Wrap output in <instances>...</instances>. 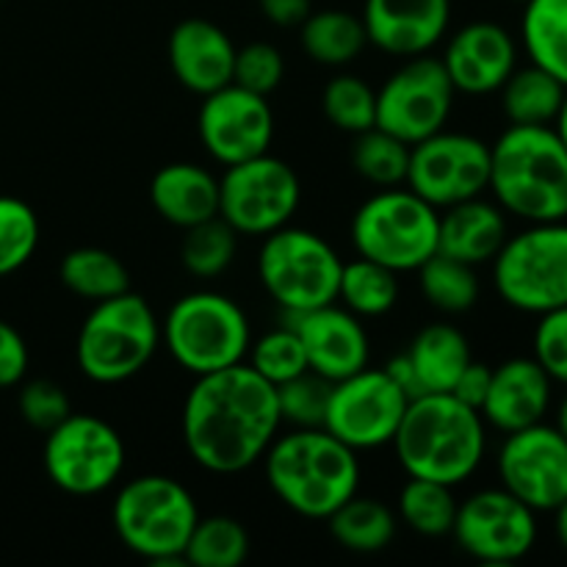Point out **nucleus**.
<instances>
[{"instance_id":"obj_1","label":"nucleus","mask_w":567,"mask_h":567,"mask_svg":"<svg viewBox=\"0 0 567 567\" xmlns=\"http://www.w3.org/2000/svg\"><path fill=\"white\" fill-rule=\"evenodd\" d=\"M280 424L275 385L238 363L197 377L183 402L181 432L199 468L230 476L264 460Z\"/></svg>"},{"instance_id":"obj_2","label":"nucleus","mask_w":567,"mask_h":567,"mask_svg":"<svg viewBox=\"0 0 567 567\" xmlns=\"http://www.w3.org/2000/svg\"><path fill=\"white\" fill-rule=\"evenodd\" d=\"M393 449L408 476L457 487L485 460L487 426L454 393H424L404 410Z\"/></svg>"},{"instance_id":"obj_3","label":"nucleus","mask_w":567,"mask_h":567,"mask_svg":"<svg viewBox=\"0 0 567 567\" xmlns=\"http://www.w3.org/2000/svg\"><path fill=\"white\" fill-rule=\"evenodd\" d=\"M487 192L526 225L567 219V147L554 125H509L491 144Z\"/></svg>"},{"instance_id":"obj_4","label":"nucleus","mask_w":567,"mask_h":567,"mask_svg":"<svg viewBox=\"0 0 567 567\" xmlns=\"http://www.w3.org/2000/svg\"><path fill=\"white\" fill-rule=\"evenodd\" d=\"M264 468L271 493L310 520H327L360 487L358 452L324 426L277 435L266 449Z\"/></svg>"},{"instance_id":"obj_5","label":"nucleus","mask_w":567,"mask_h":567,"mask_svg":"<svg viewBox=\"0 0 567 567\" xmlns=\"http://www.w3.org/2000/svg\"><path fill=\"white\" fill-rule=\"evenodd\" d=\"M161 347V321L138 293L94 302L75 341L78 369L97 385H120L147 369Z\"/></svg>"},{"instance_id":"obj_6","label":"nucleus","mask_w":567,"mask_h":567,"mask_svg":"<svg viewBox=\"0 0 567 567\" xmlns=\"http://www.w3.org/2000/svg\"><path fill=\"white\" fill-rule=\"evenodd\" d=\"M114 532L127 551L158 565L183 563V551L199 520L186 485L172 476L147 474L127 482L111 507Z\"/></svg>"},{"instance_id":"obj_7","label":"nucleus","mask_w":567,"mask_h":567,"mask_svg":"<svg viewBox=\"0 0 567 567\" xmlns=\"http://www.w3.org/2000/svg\"><path fill=\"white\" fill-rule=\"evenodd\" d=\"M161 343L183 371L203 377L244 363L252 330L236 299L216 291H192L177 299L161 321Z\"/></svg>"},{"instance_id":"obj_8","label":"nucleus","mask_w":567,"mask_h":567,"mask_svg":"<svg viewBox=\"0 0 567 567\" xmlns=\"http://www.w3.org/2000/svg\"><path fill=\"white\" fill-rule=\"evenodd\" d=\"M493 286L518 313L543 316L567 308V219L537 221L507 236L493 258Z\"/></svg>"},{"instance_id":"obj_9","label":"nucleus","mask_w":567,"mask_h":567,"mask_svg":"<svg viewBox=\"0 0 567 567\" xmlns=\"http://www.w3.org/2000/svg\"><path fill=\"white\" fill-rule=\"evenodd\" d=\"M437 208L410 188H382L354 214V252L396 275L419 271L437 252Z\"/></svg>"},{"instance_id":"obj_10","label":"nucleus","mask_w":567,"mask_h":567,"mask_svg":"<svg viewBox=\"0 0 567 567\" xmlns=\"http://www.w3.org/2000/svg\"><path fill=\"white\" fill-rule=\"evenodd\" d=\"M341 269V255L319 233L286 225L264 236L258 277L288 316L336 302Z\"/></svg>"},{"instance_id":"obj_11","label":"nucleus","mask_w":567,"mask_h":567,"mask_svg":"<svg viewBox=\"0 0 567 567\" xmlns=\"http://www.w3.org/2000/svg\"><path fill=\"white\" fill-rule=\"evenodd\" d=\"M44 435V471L59 491L70 496H97L122 476L125 441L109 421L70 413Z\"/></svg>"},{"instance_id":"obj_12","label":"nucleus","mask_w":567,"mask_h":567,"mask_svg":"<svg viewBox=\"0 0 567 567\" xmlns=\"http://www.w3.org/2000/svg\"><path fill=\"white\" fill-rule=\"evenodd\" d=\"M302 199L299 177L286 161L264 153L225 166L219 177V216L238 236H269L293 219Z\"/></svg>"},{"instance_id":"obj_13","label":"nucleus","mask_w":567,"mask_h":567,"mask_svg":"<svg viewBox=\"0 0 567 567\" xmlns=\"http://www.w3.org/2000/svg\"><path fill=\"white\" fill-rule=\"evenodd\" d=\"M454 94L441 59L413 55L377 89V127L413 147L446 127Z\"/></svg>"},{"instance_id":"obj_14","label":"nucleus","mask_w":567,"mask_h":567,"mask_svg":"<svg viewBox=\"0 0 567 567\" xmlns=\"http://www.w3.org/2000/svg\"><path fill=\"white\" fill-rule=\"evenodd\" d=\"M410 399L385 369H360L347 380L332 382L324 430L354 452L393 443Z\"/></svg>"},{"instance_id":"obj_15","label":"nucleus","mask_w":567,"mask_h":567,"mask_svg":"<svg viewBox=\"0 0 567 567\" xmlns=\"http://www.w3.org/2000/svg\"><path fill=\"white\" fill-rule=\"evenodd\" d=\"M491 181V144L471 133L437 131L435 136L410 147L408 188L432 208L482 197Z\"/></svg>"},{"instance_id":"obj_16","label":"nucleus","mask_w":567,"mask_h":567,"mask_svg":"<svg viewBox=\"0 0 567 567\" xmlns=\"http://www.w3.org/2000/svg\"><path fill=\"white\" fill-rule=\"evenodd\" d=\"M452 535L476 563L513 565L537 546V513L504 487H487L460 504Z\"/></svg>"},{"instance_id":"obj_17","label":"nucleus","mask_w":567,"mask_h":567,"mask_svg":"<svg viewBox=\"0 0 567 567\" xmlns=\"http://www.w3.org/2000/svg\"><path fill=\"white\" fill-rule=\"evenodd\" d=\"M496 468L504 491L535 513H554L567 502V437L554 424L540 421L509 432Z\"/></svg>"},{"instance_id":"obj_18","label":"nucleus","mask_w":567,"mask_h":567,"mask_svg":"<svg viewBox=\"0 0 567 567\" xmlns=\"http://www.w3.org/2000/svg\"><path fill=\"white\" fill-rule=\"evenodd\" d=\"M197 131L205 153L221 166H233L269 153L275 138V114L264 94L227 83L203 97Z\"/></svg>"},{"instance_id":"obj_19","label":"nucleus","mask_w":567,"mask_h":567,"mask_svg":"<svg viewBox=\"0 0 567 567\" xmlns=\"http://www.w3.org/2000/svg\"><path fill=\"white\" fill-rule=\"evenodd\" d=\"M441 61L457 92L482 97L498 92L513 75L518 66V44L498 22L476 20L449 39Z\"/></svg>"},{"instance_id":"obj_20","label":"nucleus","mask_w":567,"mask_h":567,"mask_svg":"<svg viewBox=\"0 0 567 567\" xmlns=\"http://www.w3.org/2000/svg\"><path fill=\"white\" fill-rule=\"evenodd\" d=\"M291 327L302 341L308 369L324 380L338 382L369 365L371 341L360 316L336 302L291 313Z\"/></svg>"},{"instance_id":"obj_21","label":"nucleus","mask_w":567,"mask_h":567,"mask_svg":"<svg viewBox=\"0 0 567 567\" xmlns=\"http://www.w3.org/2000/svg\"><path fill=\"white\" fill-rule=\"evenodd\" d=\"M369 42L396 59H413L435 48L452 20V0H365Z\"/></svg>"},{"instance_id":"obj_22","label":"nucleus","mask_w":567,"mask_h":567,"mask_svg":"<svg viewBox=\"0 0 567 567\" xmlns=\"http://www.w3.org/2000/svg\"><path fill=\"white\" fill-rule=\"evenodd\" d=\"M551 399V377L535 358H509L493 369L491 388H487L480 413L485 424L509 435V432L546 421Z\"/></svg>"},{"instance_id":"obj_23","label":"nucleus","mask_w":567,"mask_h":567,"mask_svg":"<svg viewBox=\"0 0 567 567\" xmlns=\"http://www.w3.org/2000/svg\"><path fill=\"white\" fill-rule=\"evenodd\" d=\"M233 64H236V44L216 22L188 17L172 28L169 66L188 92L205 97L233 83Z\"/></svg>"},{"instance_id":"obj_24","label":"nucleus","mask_w":567,"mask_h":567,"mask_svg":"<svg viewBox=\"0 0 567 567\" xmlns=\"http://www.w3.org/2000/svg\"><path fill=\"white\" fill-rule=\"evenodd\" d=\"M507 236V214L482 197L449 205L437 219V252L468 266L493 264Z\"/></svg>"},{"instance_id":"obj_25","label":"nucleus","mask_w":567,"mask_h":567,"mask_svg":"<svg viewBox=\"0 0 567 567\" xmlns=\"http://www.w3.org/2000/svg\"><path fill=\"white\" fill-rule=\"evenodd\" d=\"M150 203L161 219L188 230L219 216V177L188 161L166 164L150 181Z\"/></svg>"},{"instance_id":"obj_26","label":"nucleus","mask_w":567,"mask_h":567,"mask_svg":"<svg viewBox=\"0 0 567 567\" xmlns=\"http://www.w3.org/2000/svg\"><path fill=\"white\" fill-rule=\"evenodd\" d=\"M404 354H408L424 393H449L465 365L474 360L468 338L452 324H426L410 341V349Z\"/></svg>"},{"instance_id":"obj_27","label":"nucleus","mask_w":567,"mask_h":567,"mask_svg":"<svg viewBox=\"0 0 567 567\" xmlns=\"http://www.w3.org/2000/svg\"><path fill=\"white\" fill-rule=\"evenodd\" d=\"M498 94L509 125H554L565 103L567 86L551 72L529 61V66H515Z\"/></svg>"},{"instance_id":"obj_28","label":"nucleus","mask_w":567,"mask_h":567,"mask_svg":"<svg viewBox=\"0 0 567 567\" xmlns=\"http://www.w3.org/2000/svg\"><path fill=\"white\" fill-rule=\"evenodd\" d=\"M302 50L321 66L352 64L369 44L363 20L343 9L310 11L299 25Z\"/></svg>"},{"instance_id":"obj_29","label":"nucleus","mask_w":567,"mask_h":567,"mask_svg":"<svg viewBox=\"0 0 567 567\" xmlns=\"http://www.w3.org/2000/svg\"><path fill=\"white\" fill-rule=\"evenodd\" d=\"M330 535L338 546L354 554H377L391 546L396 537V515L380 498L358 496L343 502L336 513L327 515Z\"/></svg>"},{"instance_id":"obj_30","label":"nucleus","mask_w":567,"mask_h":567,"mask_svg":"<svg viewBox=\"0 0 567 567\" xmlns=\"http://www.w3.org/2000/svg\"><path fill=\"white\" fill-rule=\"evenodd\" d=\"M520 39L532 64L543 66L567 86V0L524 3Z\"/></svg>"},{"instance_id":"obj_31","label":"nucleus","mask_w":567,"mask_h":567,"mask_svg":"<svg viewBox=\"0 0 567 567\" xmlns=\"http://www.w3.org/2000/svg\"><path fill=\"white\" fill-rule=\"evenodd\" d=\"M59 277L64 288L89 302L131 291V271L114 252L100 247H78L61 258Z\"/></svg>"},{"instance_id":"obj_32","label":"nucleus","mask_w":567,"mask_h":567,"mask_svg":"<svg viewBox=\"0 0 567 567\" xmlns=\"http://www.w3.org/2000/svg\"><path fill=\"white\" fill-rule=\"evenodd\" d=\"M338 299L360 319H380L399 302V275L369 258L349 260L341 269Z\"/></svg>"},{"instance_id":"obj_33","label":"nucleus","mask_w":567,"mask_h":567,"mask_svg":"<svg viewBox=\"0 0 567 567\" xmlns=\"http://www.w3.org/2000/svg\"><path fill=\"white\" fill-rule=\"evenodd\" d=\"M421 293L435 310L449 316L468 313L480 302V277L476 266L435 252L419 269Z\"/></svg>"},{"instance_id":"obj_34","label":"nucleus","mask_w":567,"mask_h":567,"mask_svg":"<svg viewBox=\"0 0 567 567\" xmlns=\"http://www.w3.org/2000/svg\"><path fill=\"white\" fill-rule=\"evenodd\" d=\"M452 491L454 487L441 485V482L410 476V482L399 493V518L424 537L452 535L460 507Z\"/></svg>"},{"instance_id":"obj_35","label":"nucleus","mask_w":567,"mask_h":567,"mask_svg":"<svg viewBox=\"0 0 567 567\" xmlns=\"http://www.w3.org/2000/svg\"><path fill=\"white\" fill-rule=\"evenodd\" d=\"M249 554V535L230 515L199 518L183 551V563L194 567H238Z\"/></svg>"},{"instance_id":"obj_36","label":"nucleus","mask_w":567,"mask_h":567,"mask_svg":"<svg viewBox=\"0 0 567 567\" xmlns=\"http://www.w3.org/2000/svg\"><path fill=\"white\" fill-rule=\"evenodd\" d=\"M352 166L371 186H402L408 181L410 144H404L402 138L391 136V133L374 125L371 131H363L354 136Z\"/></svg>"},{"instance_id":"obj_37","label":"nucleus","mask_w":567,"mask_h":567,"mask_svg":"<svg viewBox=\"0 0 567 567\" xmlns=\"http://www.w3.org/2000/svg\"><path fill=\"white\" fill-rule=\"evenodd\" d=\"M236 252L238 233L221 216H214V219L188 227L186 238H183L181 260L188 275L210 280V277L225 275Z\"/></svg>"},{"instance_id":"obj_38","label":"nucleus","mask_w":567,"mask_h":567,"mask_svg":"<svg viewBox=\"0 0 567 567\" xmlns=\"http://www.w3.org/2000/svg\"><path fill=\"white\" fill-rule=\"evenodd\" d=\"M321 109L338 131L358 136L377 125V89L360 75L341 72L321 92Z\"/></svg>"},{"instance_id":"obj_39","label":"nucleus","mask_w":567,"mask_h":567,"mask_svg":"<svg viewBox=\"0 0 567 567\" xmlns=\"http://www.w3.org/2000/svg\"><path fill=\"white\" fill-rule=\"evenodd\" d=\"M39 247V216L31 205L0 194V277L20 271Z\"/></svg>"},{"instance_id":"obj_40","label":"nucleus","mask_w":567,"mask_h":567,"mask_svg":"<svg viewBox=\"0 0 567 567\" xmlns=\"http://www.w3.org/2000/svg\"><path fill=\"white\" fill-rule=\"evenodd\" d=\"M249 365L271 385L293 380V377L308 371V358H305L302 341L291 324L269 330L258 341L249 343Z\"/></svg>"},{"instance_id":"obj_41","label":"nucleus","mask_w":567,"mask_h":567,"mask_svg":"<svg viewBox=\"0 0 567 567\" xmlns=\"http://www.w3.org/2000/svg\"><path fill=\"white\" fill-rule=\"evenodd\" d=\"M275 391L282 421H288V424L297 426V430H316V426H324L327 402H330L332 391L330 380H324V377H319L316 371L308 369L305 374L277 385Z\"/></svg>"},{"instance_id":"obj_42","label":"nucleus","mask_w":567,"mask_h":567,"mask_svg":"<svg viewBox=\"0 0 567 567\" xmlns=\"http://www.w3.org/2000/svg\"><path fill=\"white\" fill-rule=\"evenodd\" d=\"M286 75V61L282 53L269 42H249L236 50V64H233V83L249 89L255 94L275 92Z\"/></svg>"},{"instance_id":"obj_43","label":"nucleus","mask_w":567,"mask_h":567,"mask_svg":"<svg viewBox=\"0 0 567 567\" xmlns=\"http://www.w3.org/2000/svg\"><path fill=\"white\" fill-rule=\"evenodd\" d=\"M20 415L28 426L50 432L72 413L70 396L53 380H31L20 388Z\"/></svg>"},{"instance_id":"obj_44","label":"nucleus","mask_w":567,"mask_h":567,"mask_svg":"<svg viewBox=\"0 0 567 567\" xmlns=\"http://www.w3.org/2000/svg\"><path fill=\"white\" fill-rule=\"evenodd\" d=\"M532 358L543 365L551 382L567 388V308L537 316Z\"/></svg>"},{"instance_id":"obj_45","label":"nucleus","mask_w":567,"mask_h":567,"mask_svg":"<svg viewBox=\"0 0 567 567\" xmlns=\"http://www.w3.org/2000/svg\"><path fill=\"white\" fill-rule=\"evenodd\" d=\"M28 347L25 338L11 327L9 321L0 319V388H14L25 380L28 374Z\"/></svg>"},{"instance_id":"obj_46","label":"nucleus","mask_w":567,"mask_h":567,"mask_svg":"<svg viewBox=\"0 0 567 567\" xmlns=\"http://www.w3.org/2000/svg\"><path fill=\"white\" fill-rule=\"evenodd\" d=\"M491 377H493L491 365L471 360L449 393H454V396H457L463 404H468V408L482 410V402H485L487 396V388H491Z\"/></svg>"},{"instance_id":"obj_47","label":"nucleus","mask_w":567,"mask_h":567,"mask_svg":"<svg viewBox=\"0 0 567 567\" xmlns=\"http://www.w3.org/2000/svg\"><path fill=\"white\" fill-rule=\"evenodd\" d=\"M258 6L266 20L280 28L302 25L305 17L313 11L310 9V0H258Z\"/></svg>"},{"instance_id":"obj_48","label":"nucleus","mask_w":567,"mask_h":567,"mask_svg":"<svg viewBox=\"0 0 567 567\" xmlns=\"http://www.w3.org/2000/svg\"><path fill=\"white\" fill-rule=\"evenodd\" d=\"M385 371L393 377V382H396V385L402 388L404 393H408L410 402H413V399H419V396H424V391H421V385H419V377H415V371H413V365H410L408 354H396L393 360H388Z\"/></svg>"},{"instance_id":"obj_49","label":"nucleus","mask_w":567,"mask_h":567,"mask_svg":"<svg viewBox=\"0 0 567 567\" xmlns=\"http://www.w3.org/2000/svg\"><path fill=\"white\" fill-rule=\"evenodd\" d=\"M554 535H557V543L567 554V502H563L554 509Z\"/></svg>"},{"instance_id":"obj_50","label":"nucleus","mask_w":567,"mask_h":567,"mask_svg":"<svg viewBox=\"0 0 567 567\" xmlns=\"http://www.w3.org/2000/svg\"><path fill=\"white\" fill-rule=\"evenodd\" d=\"M554 131L559 133V138H563V144L567 147V94H565V103H563V109H559L557 120H554Z\"/></svg>"},{"instance_id":"obj_51","label":"nucleus","mask_w":567,"mask_h":567,"mask_svg":"<svg viewBox=\"0 0 567 567\" xmlns=\"http://www.w3.org/2000/svg\"><path fill=\"white\" fill-rule=\"evenodd\" d=\"M554 426H557V430L563 432V435L567 437V393H565L563 402H559V408H557V424H554Z\"/></svg>"},{"instance_id":"obj_52","label":"nucleus","mask_w":567,"mask_h":567,"mask_svg":"<svg viewBox=\"0 0 567 567\" xmlns=\"http://www.w3.org/2000/svg\"><path fill=\"white\" fill-rule=\"evenodd\" d=\"M513 3H520V6H524V3H529V0H513Z\"/></svg>"}]
</instances>
